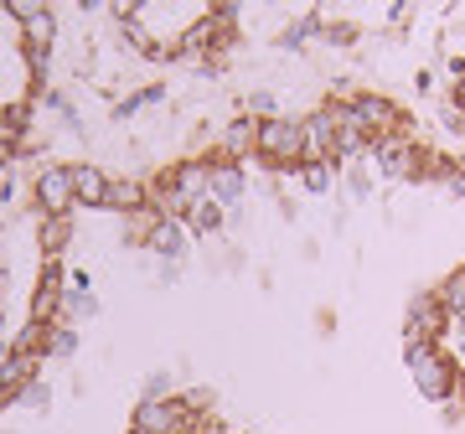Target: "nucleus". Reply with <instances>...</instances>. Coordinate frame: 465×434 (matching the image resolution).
Instances as JSON below:
<instances>
[{
    "instance_id": "f257e3e1",
    "label": "nucleus",
    "mask_w": 465,
    "mask_h": 434,
    "mask_svg": "<svg viewBox=\"0 0 465 434\" xmlns=\"http://www.w3.org/2000/svg\"><path fill=\"white\" fill-rule=\"evenodd\" d=\"M403 368H409V378H414L419 399L455 403L465 362H460L450 347H440V341H403Z\"/></svg>"
},
{
    "instance_id": "f03ea898",
    "label": "nucleus",
    "mask_w": 465,
    "mask_h": 434,
    "mask_svg": "<svg viewBox=\"0 0 465 434\" xmlns=\"http://www.w3.org/2000/svg\"><path fill=\"white\" fill-rule=\"evenodd\" d=\"M253 161H264L274 176H295L305 166V119H295V114L259 119V151H253Z\"/></svg>"
},
{
    "instance_id": "7ed1b4c3",
    "label": "nucleus",
    "mask_w": 465,
    "mask_h": 434,
    "mask_svg": "<svg viewBox=\"0 0 465 434\" xmlns=\"http://www.w3.org/2000/svg\"><path fill=\"white\" fill-rule=\"evenodd\" d=\"M347 104H351V114L367 124L372 140H419V134H414V114H409L399 99L378 94V88H357V94H347Z\"/></svg>"
},
{
    "instance_id": "20e7f679",
    "label": "nucleus",
    "mask_w": 465,
    "mask_h": 434,
    "mask_svg": "<svg viewBox=\"0 0 465 434\" xmlns=\"http://www.w3.org/2000/svg\"><path fill=\"white\" fill-rule=\"evenodd\" d=\"M130 429L134 434H207V414H197L182 393H171V399H140Z\"/></svg>"
},
{
    "instance_id": "39448f33",
    "label": "nucleus",
    "mask_w": 465,
    "mask_h": 434,
    "mask_svg": "<svg viewBox=\"0 0 465 434\" xmlns=\"http://www.w3.org/2000/svg\"><path fill=\"white\" fill-rule=\"evenodd\" d=\"M32 207H36V217H73V207H78L73 166H63V161L36 166L32 171Z\"/></svg>"
},
{
    "instance_id": "423d86ee",
    "label": "nucleus",
    "mask_w": 465,
    "mask_h": 434,
    "mask_svg": "<svg viewBox=\"0 0 465 434\" xmlns=\"http://www.w3.org/2000/svg\"><path fill=\"white\" fill-rule=\"evenodd\" d=\"M450 331V311L440 305L434 290H414L409 295V311H403V341H440L445 347Z\"/></svg>"
},
{
    "instance_id": "0eeeda50",
    "label": "nucleus",
    "mask_w": 465,
    "mask_h": 434,
    "mask_svg": "<svg viewBox=\"0 0 465 434\" xmlns=\"http://www.w3.org/2000/svg\"><path fill=\"white\" fill-rule=\"evenodd\" d=\"M424 155H430V145H419V140H372V161L388 182H419Z\"/></svg>"
},
{
    "instance_id": "6e6552de",
    "label": "nucleus",
    "mask_w": 465,
    "mask_h": 434,
    "mask_svg": "<svg viewBox=\"0 0 465 434\" xmlns=\"http://www.w3.org/2000/svg\"><path fill=\"white\" fill-rule=\"evenodd\" d=\"M326 104H331V119H336V155H341V166L367 161V155H372V134H367V124L351 114L347 99H326Z\"/></svg>"
},
{
    "instance_id": "1a4fd4ad",
    "label": "nucleus",
    "mask_w": 465,
    "mask_h": 434,
    "mask_svg": "<svg viewBox=\"0 0 465 434\" xmlns=\"http://www.w3.org/2000/svg\"><path fill=\"white\" fill-rule=\"evenodd\" d=\"M63 301H67L63 259H47L42 274H36V290H32V321H63Z\"/></svg>"
},
{
    "instance_id": "9d476101",
    "label": "nucleus",
    "mask_w": 465,
    "mask_h": 434,
    "mask_svg": "<svg viewBox=\"0 0 465 434\" xmlns=\"http://www.w3.org/2000/svg\"><path fill=\"white\" fill-rule=\"evenodd\" d=\"M36 372H42V357H26V351H5V362H0V409L21 403V393L36 383Z\"/></svg>"
},
{
    "instance_id": "9b49d317",
    "label": "nucleus",
    "mask_w": 465,
    "mask_h": 434,
    "mask_svg": "<svg viewBox=\"0 0 465 434\" xmlns=\"http://www.w3.org/2000/svg\"><path fill=\"white\" fill-rule=\"evenodd\" d=\"M253 151H259V119H253V114H232L228 124L217 130V155L243 166Z\"/></svg>"
},
{
    "instance_id": "f8f14e48",
    "label": "nucleus",
    "mask_w": 465,
    "mask_h": 434,
    "mask_svg": "<svg viewBox=\"0 0 465 434\" xmlns=\"http://www.w3.org/2000/svg\"><path fill=\"white\" fill-rule=\"evenodd\" d=\"M305 161H331L341 166V155H336V119H331V104H321L305 114Z\"/></svg>"
},
{
    "instance_id": "ddd939ff",
    "label": "nucleus",
    "mask_w": 465,
    "mask_h": 434,
    "mask_svg": "<svg viewBox=\"0 0 465 434\" xmlns=\"http://www.w3.org/2000/svg\"><path fill=\"white\" fill-rule=\"evenodd\" d=\"M213 166V176H207V197L213 202H223V207H232V202H243L249 197V171L238 166V161H207Z\"/></svg>"
},
{
    "instance_id": "4468645a",
    "label": "nucleus",
    "mask_w": 465,
    "mask_h": 434,
    "mask_svg": "<svg viewBox=\"0 0 465 434\" xmlns=\"http://www.w3.org/2000/svg\"><path fill=\"white\" fill-rule=\"evenodd\" d=\"M73 186H78V207H84V212H109L114 176L104 166H73Z\"/></svg>"
},
{
    "instance_id": "2eb2a0df",
    "label": "nucleus",
    "mask_w": 465,
    "mask_h": 434,
    "mask_svg": "<svg viewBox=\"0 0 465 434\" xmlns=\"http://www.w3.org/2000/svg\"><path fill=\"white\" fill-rule=\"evenodd\" d=\"M186 222H176V217H161L155 222V233H150V243H145V253H155L161 264H186Z\"/></svg>"
},
{
    "instance_id": "dca6fc26",
    "label": "nucleus",
    "mask_w": 465,
    "mask_h": 434,
    "mask_svg": "<svg viewBox=\"0 0 465 434\" xmlns=\"http://www.w3.org/2000/svg\"><path fill=\"white\" fill-rule=\"evenodd\" d=\"M150 207V176H114V197H109V212L134 217Z\"/></svg>"
},
{
    "instance_id": "f3484780",
    "label": "nucleus",
    "mask_w": 465,
    "mask_h": 434,
    "mask_svg": "<svg viewBox=\"0 0 465 434\" xmlns=\"http://www.w3.org/2000/svg\"><path fill=\"white\" fill-rule=\"evenodd\" d=\"M186 233H197V238H213V233H223L228 228V207L223 202H213V197H202V202H192L186 207Z\"/></svg>"
},
{
    "instance_id": "a211bd4d",
    "label": "nucleus",
    "mask_w": 465,
    "mask_h": 434,
    "mask_svg": "<svg viewBox=\"0 0 465 434\" xmlns=\"http://www.w3.org/2000/svg\"><path fill=\"white\" fill-rule=\"evenodd\" d=\"M67 243H73V217H36V249H42V259H63Z\"/></svg>"
},
{
    "instance_id": "6ab92c4d",
    "label": "nucleus",
    "mask_w": 465,
    "mask_h": 434,
    "mask_svg": "<svg viewBox=\"0 0 465 434\" xmlns=\"http://www.w3.org/2000/svg\"><path fill=\"white\" fill-rule=\"evenodd\" d=\"M52 326H57V321H26V326L11 336V351H26V357H47V351H52Z\"/></svg>"
},
{
    "instance_id": "aec40b11",
    "label": "nucleus",
    "mask_w": 465,
    "mask_h": 434,
    "mask_svg": "<svg viewBox=\"0 0 465 434\" xmlns=\"http://www.w3.org/2000/svg\"><path fill=\"white\" fill-rule=\"evenodd\" d=\"M32 114H36V99L26 94V99H11L5 109H0V130H5V140H21V134H32L36 124H32Z\"/></svg>"
},
{
    "instance_id": "412c9836",
    "label": "nucleus",
    "mask_w": 465,
    "mask_h": 434,
    "mask_svg": "<svg viewBox=\"0 0 465 434\" xmlns=\"http://www.w3.org/2000/svg\"><path fill=\"white\" fill-rule=\"evenodd\" d=\"M295 176L311 197H326V192H336V182H341V166H331V161H305Z\"/></svg>"
},
{
    "instance_id": "4be33fe9",
    "label": "nucleus",
    "mask_w": 465,
    "mask_h": 434,
    "mask_svg": "<svg viewBox=\"0 0 465 434\" xmlns=\"http://www.w3.org/2000/svg\"><path fill=\"white\" fill-rule=\"evenodd\" d=\"M155 104H166V88L145 84V88H134V94H124V99L114 104V119H134V114H145V109H155Z\"/></svg>"
},
{
    "instance_id": "5701e85b",
    "label": "nucleus",
    "mask_w": 465,
    "mask_h": 434,
    "mask_svg": "<svg viewBox=\"0 0 465 434\" xmlns=\"http://www.w3.org/2000/svg\"><path fill=\"white\" fill-rule=\"evenodd\" d=\"M52 42H57V11H52V5H42V16H36L32 26H21V47L52 52Z\"/></svg>"
},
{
    "instance_id": "b1692460",
    "label": "nucleus",
    "mask_w": 465,
    "mask_h": 434,
    "mask_svg": "<svg viewBox=\"0 0 465 434\" xmlns=\"http://www.w3.org/2000/svg\"><path fill=\"white\" fill-rule=\"evenodd\" d=\"M434 295H440V305H445L450 316H465V264L450 269L445 280L434 284Z\"/></svg>"
},
{
    "instance_id": "393cba45",
    "label": "nucleus",
    "mask_w": 465,
    "mask_h": 434,
    "mask_svg": "<svg viewBox=\"0 0 465 434\" xmlns=\"http://www.w3.org/2000/svg\"><path fill=\"white\" fill-rule=\"evenodd\" d=\"M99 316V301H94V290H78V284H67V301H63V321H94Z\"/></svg>"
},
{
    "instance_id": "a878e982",
    "label": "nucleus",
    "mask_w": 465,
    "mask_h": 434,
    "mask_svg": "<svg viewBox=\"0 0 465 434\" xmlns=\"http://www.w3.org/2000/svg\"><path fill=\"white\" fill-rule=\"evenodd\" d=\"M341 186H347L351 202H367V197H372V176H367V166H341Z\"/></svg>"
},
{
    "instance_id": "bb28decb",
    "label": "nucleus",
    "mask_w": 465,
    "mask_h": 434,
    "mask_svg": "<svg viewBox=\"0 0 465 434\" xmlns=\"http://www.w3.org/2000/svg\"><path fill=\"white\" fill-rule=\"evenodd\" d=\"M357 36H362L357 21H331V16H326V36H321V42H331V47H351Z\"/></svg>"
},
{
    "instance_id": "cd10ccee",
    "label": "nucleus",
    "mask_w": 465,
    "mask_h": 434,
    "mask_svg": "<svg viewBox=\"0 0 465 434\" xmlns=\"http://www.w3.org/2000/svg\"><path fill=\"white\" fill-rule=\"evenodd\" d=\"M73 351H78V331H73L67 321H57V326H52V351L47 357H73Z\"/></svg>"
},
{
    "instance_id": "c85d7f7f",
    "label": "nucleus",
    "mask_w": 465,
    "mask_h": 434,
    "mask_svg": "<svg viewBox=\"0 0 465 434\" xmlns=\"http://www.w3.org/2000/svg\"><path fill=\"white\" fill-rule=\"evenodd\" d=\"M21 403H26V409H36V414H52V388H47V378H36V383L21 393Z\"/></svg>"
},
{
    "instance_id": "c756f323",
    "label": "nucleus",
    "mask_w": 465,
    "mask_h": 434,
    "mask_svg": "<svg viewBox=\"0 0 465 434\" xmlns=\"http://www.w3.org/2000/svg\"><path fill=\"white\" fill-rule=\"evenodd\" d=\"M140 399H171V372H145V388H140Z\"/></svg>"
},
{
    "instance_id": "7c9ffc66",
    "label": "nucleus",
    "mask_w": 465,
    "mask_h": 434,
    "mask_svg": "<svg viewBox=\"0 0 465 434\" xmlns=\"http://www.w3.org/2000/svg\"><path fill=\"white\" fill-rule=\"evenodd\" d=\"M5 16L21 21V26H32V21L42 16V5H36V0H5Z\"/></svg>"
},
{
    "instance_id": "2f4dec72",
    "label": "nucleus",
    "mask_w": 465,
    "mask_h": 434,
    "mask_svg": "<svg viewBox=\"0 0 465 434\" xmlns=\"http://www.w3.org/2000/svg\"><path fill=\"white\" fill-rule=\"evenodd\" d=\"M403 21H414V11H409L403 0H393V5H388V26H403Z\"/></svg>"
},
{
    "instance_id": "473e14b6",
    "label": "nucleus",
    "mask_w": 465,
    "mask_h": 434,
    "mask_svg": "<svg viewBox=\"0 0 465 434\" xmlns=\"http://www.w3.org/2000/svg\"><path fill=\"white\" fill-rule=\"evenodd\" d=\"M445 192H450L455 202H465V161H460V171H455V176L445 182Z\"/></svg>"
},
{
    "instance_id": "72a5a7b5",
    "label": "nucleus",
    "mask_w": 465,
    "mask_h": 434,
    "mask_svg": "<svg viewBox=\"0 0 465 434\" xmlns=\"http://www.w3.org/2000/svg\"><path fill=\"white\" fill-rule=\"evenodd\" d=\"M182 280V264H155V284H176Z\"/></svg>"
},
{
    "instance_id": "f704fd0d",
    "label": "nucleus",
    "mask_w": 465,
    "mask_h": 434,
    "mask_svg": "<svg viewBox=\"0 0 465 434\" xmlns=\"http://www.w3.org/2000/svg\"><path fill=\"white\" fill-rule=\"evenodd\" d=\"M414 84H419V94H434V67H419Z\"/></svg>"
},
{
    "instance_id": "c9c22d12",
    "label": "nucleus",
    "mask_w": 465,
    "mask_h": 434,
    "mask_svg": "<svg viewBox=\"0 0 465 434\" xmlns=\"http://www.w3.org/2000/svg\"><path fill=\"white\" fill-rule=\"evenodd\" d=\"M316 326H321L326 336H331V331H336V311H316Z\"/></svg>"
},
{
    "instance_id": "e433bc0d",
    "label": "nucleus",
    "mask_w": 465,
    "mask_h": 434,
    "mask_svg": "<svg viewBox=\"0 0 465 434\" xmlns=\"http://www.w3.org/2000/svg\"><path fill=\"white\" fill-rule=\"evenodd\" d=\"M5 171H11V151L0 145V182H5Z\"/></svg>"
},
{
    "instance_id": "4c0bfd02",
    "label": "nucleus",
    "mask_w": 465,
    "mask_h": 434,
    "mask_svg": "<svg viewBox=\"0 0 465 434\" xmlns=\"http://www.w3.org/2000/svg\"><path fill=\"white\" fill-rule=\"evenodd\" d=\"M238 434H249V429H238Z\"/></svg>"
}]
</instances>
